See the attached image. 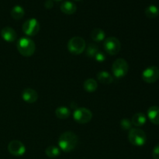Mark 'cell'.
<instances>
[{"mask_svg":"<svg viewBox=\"0 0 159 159\" xmlns=\"http://www.w3.org/2000/svg\"><path fill=\"white\" fill-rule=\"evenodd\" d=\"M78 137L74 132L66 131L61 134L58 139L59 148L65 152L74 150L78 144Z\"/></svg>","mask_w":159,"mask_h":159,"instance_id":"cell-1","label":"cell"},{"mask_svg":"<svg viewBox=\"0 0 159 159\" xmlns=\"http://www.w3.org/2000/svg\"><path fill=\"white\" fill-rule=\"evenodd\" d=\"M16 47L20 54L24 57H31L36 51L35 43L29 37H22L19 39Z\"/></svg>","mask_w":159,"mask_h":159,"instance_id":"cell-2","label":"cell"},{"mask_svg":"<svg viewBox=\"0 0 159 159\" xmlns=\"http://www.w3.org/2000/svg\"><path fill=\"white\" fill-rule=\"evenodd\" d=\"M128 140L133 145L141 147L145 144L147 137L145 132L141 129L131 128L128 134Z\"/></svg>","mask_w":159,"mask_h":159,"instance_id":"cell-3","label":"cell"},{"mask_svg":"<svg viewBox=\"0 0 159 159\" xmlns=\"http://www.w3.org/2000/svg\"><path fill=\"white\" fill-rule=\"evenodd\" d=\"M86 43L85 40L81 37H74L69 40L68 43V49L70 53L78 55L83 53L85 50Z\"/></svg>","mask_w":159,"mask_h":159,"instance_id":"cell-4","label":"cell"},{"mask_svg":"<svg viewBox=\"0 0 159 159\" xmlns=\"http://www.w3.org/2000/svg\"><path fill=\"white\" fill-rule=\"evenodd\" d=\"M129 71V65L127 61L124 58H117L112 65V72L117 79L127 75Z\"/></svg>","mask_w":159,"mask_h":159,"instance_id":"cell-5","label":"cell"},{"mask_svg":"<svg viewBox=\"0 0 159 159\" xmlns=\"http://www.w3.org/2000/svg\"><path fill=\"white\" fill-rule=\"evenodd\" d=\"M103 48L107 54L110 55H115L120 51L121 43L116 37H109L104 40Z\"/></svg>","mask_w":159,"mask_h":159,"instance_id":"cell-6","label":"cell"},{"mask_svg":"<svg viewBox=\"0 0 159 159\" xmlns=\"http://www.w3.org/2000/svg\"><path fill=\"white\" fill-rule=\"evenodd\" d=\"M40 29V23L37 19L31 18L26 20L23 25V31L28 37H34L37 35Z\"/></svg>","mask_w":159,"mask_h":159,"instance_id":"cell-7","label":"cell"},{"mask_svg":"<svg viewBox=\"0 0 159 159\" xmlns=\"http://www.w3.org/2000/svg\"><path fill=\"white\" fill-rule=\"evenodd\" d=\"M73 117L75 120L79 124H87L93 118V113L89 109L85 107H80L75 110L73 113Z\"/></svg>","mask_w":159,"mask_h":159,"instance_id":"cell-8","label":"cell"},{"mask_svg":"<svg viewBox=\"0 0 159 159\" xmlns=\"http://www.w3.org/2000/svg\"><path fill=\"white\" fill-rule=\"evenodd\" d=\"M142 79L147 83H155L159 78V69L156 66H150L142 72Z\"/></svg>","mask_w":159,"mask_h":159,"instance_id":"cell-9","label":"cell"},{"mask_svg":"<svg viewBox=\"0 0 159 159\" xmlns=\"http://www.w3.org/2000/svg\"><path fill=\"white\" fill-rule=\"evenodd\" d=\"M8 151L13 156H23L26 152V147L20 141L14 140L8 144Z\"/></svg>","mask_w":159,"mask_h":159,"instance_id":"cell-10","label":"cell"},{"mask_svg":"<svg viewBox=\"0 0 159 159\" xmlns=\"http://www.w3.org/2000/svg\"><path fill=\"white\" fill-rule=\"evenodd\" d=\"M1 37L5 41L12 43L14 42L17 38V34L15 30L9 26H6L2 28L1 30Z\"/></svg>","mask_w":159,"mask_h":159,"instance_id":"cell-11","label":"cell"},{"mask_svg":"<svg viewBox=\"0 0 159 159\" xmlns=\"http://www.w3.org/2000/svg\"><path fill=\"white\" fill-rule=\"evenodd\" d=\"M22 99L27 103H34L38 99V94L33 89L26 88L22 92Z\"/></svg>","mask_w":159,"mask_h":159,"instance_id":"cell-12","label":"cell"},{"mask_svg":"<svg viewBox=\"0 0 159 159\" xmlns=\"http://www.w3.org/2000/svg\"><path fill=\"white\" fill-rule=\"evenodd\" d=\"M60 9L62 12L67 15H72L77 10V6L71 1H65L61 4Z\"/></svg>","mask_w":159,"mask_h":159,"instance_id":"cell-13","label":"cell"},{"mask_svg":"<svg viewBox=\"0 0 159 159\" xmlns=\"http://www.w3.org/2000/svg\"><path fill=\"white\" fill-rule=\"evenodd\" d=\"M148 117L152 124L159 125V107H151L148 110Z\"/></svg>","mask_w":159,"mask_h":159,"instance_id":"cell-14","label":"cell"},{"mask_svg":"<svg viewBox=\"0 0 159 159\" xmlns=\"http://www.w3.org/2000/svg\"><path fill=\"white\" fill-rule=\"evenodd\" d=\"M97 80L100 83L105 84V85H110L113 82V77L108 72V71H102L97 74Z\"/></svg>","mask_w":159,"mask_h":159,"instance_id":"cell-15","label":"cell"},{"mask_svg":"<svg viewBox=\"0 0 159 159\" xmlns=\"http://www.w3.org/2000/svg\"><path fill=\"white\" fill-rule=\"evenodd\" d=\"M147 121V117L145 115L142 113H137L133 116L131 119V123L133 125L136 127H141L145 124Z\"/></svg>","mask_w":159,"mask_h":159,"instance_id":"cell-16","label":"cell"},{"mask_svg":"<svg viewBox=\"0 0 159 159\" xmlns=\"http://www.w3.org/2000/svg\"><path fill=\"white\" fill-rule=\"evenodd\" d=\"M91 38L95 42H101L106 39V34L103 30L95 28L91 32Z\"/></svg>","mask_w":159,"mask_h":159,"instance_id":"cell-17","label":"cell"},{"mask_svg":"<svg viewBox=\"0 0 159 159\" xmlns=\"http://www.w3.org/2000/svg\"><path fill=\"white\" fill-rule=\"evenodd\" d=\"M11 16L15 20H21L25 15V10L20 5H16V6H13L12 9H11L10 12Z\"/></svg>","mask_w":159,"mask_h":159,"instance_id":"cell-18","label":"cell"},{"mask_svg":"<svg viewBox=\"0 0 159 159\" xmlns=\"http://www.w3.org/2000/svg\"><path fill=\"white\" fill-rule=\"evenodd\" d=\"M84 89L88 93H94L98 88L97 82L94 79H88L84 82Z\"/></svg>","mask_w":159,"mask_h":159,"instance_id":"cell-19","label":"cell"},{"mask_svg":"<svg viewBox=\"0 0 159 159\" xmlns=\"http://www.w3.org/2000/svg\"><path fill=\"white\" fill-rule=\"evenodd\" d=\"M55 114L58 119L65 120L67 119L71 115V110L65 107H59L56 109Z\"/></svg>","mask_w":159,"mask_h":159,"instance_id":"cell-20","label":"cell"},{"mask_svg":"<svg viewBox=\"0 0 159 159\" xmlns=\"http://www.w3.org/2000/svg\"><path fill=\"white\" fill-rule=\"evenodd\" d=\"M45 153L48 157L51 158H55L61 154V149L56 146H49L45 150Z\"/></svg>","mask_w":159,"mask_h":159,"instance_id":"cell-21","label":"cell"},{"mask_svg":"<svg viewBox=\"0 0 159 159\" xmlns=\"http://www.w3.org/2000/svg\"><path fill=\"white\" fill-rule=\"evenodd\" d=\"M145 15L150 19L156 18L159 15V9L155 5H150L146 8Z\"/></svg>","mask_w":159,"mask_h":159,"instance_id":"cell-22","label":"cell"},{"mask_svg":"<svg viewBox=\"0 0 159 159\" xmlns=\"http://www.w3.org/2000/svg\"><path fill=\"white\" fill-rule=\"evenodd\" d=\"M98 51H99V47L94 43L89 44L88 48H86V54L88 57H94V56L96 55Z\"/></svg>","mask_w":159,"mask_h":159,"instance_id":"cell-23","label":"cell"},{"mask_svg":"<svg viewBox=\"0 0 159 159\" xmlns=\"http://www.w3.org/2000/svg\"><path fill=\"white\" fill-rule=\"evenodd\" d=\"M132 123L131 120L127 118H124L120 120V127L123 130H130L132 127Z\"/></svg>","mask_w":159,"mask_h":159,"instance_id":"cell-24","label":"cell"},{"mask_svg":"<svg viewBox=\"0 0 159 159\" xmlns=\"http://www.w3.org/2000/svg\"><path fill=\"white\" fill-rule=\"evenodd\" d=\"M94 59L98 62H103L106 60V56L103 53L99 51L94 56Z\"/></svg>","mask_w":159,"mask_h":159,"instance_id":"cell-25","label":"cell"},{"mask_svg":"<svg viewBox=\"0 0 159 159\" xmlns=\"http://www.w3.org/2000/svg\"><path fill=\"white\" fill-rule=\"evenodd\" d=\"M152 157L154 159H159V144H157L152 151Z\"/></svg>","mask_w":159,"mask_h":159,"instance_id":"cell-26","label":"cell"},{"mask_svg":"<svg viewBox=\"0 0 159 159\" xmlns=\"http://www.w3.org/2000/svg\"><path fill=\"white\" fill-rule=\"evenodd\" d=\"M54 6V1L53 0H46L44 2V7L47 9H51Z\"/></svg>","mask_w":159,"mask_h":159,"instance_id":"cell-27","label":"cell"},{"mask_svg":"<svg viewBox=\"0 0 159 159\" xmlns=\"http://www.w3.org/2000/svg\"><path fill=\"white\" fill-rule=\"evenodd\" d=\"M55 1H61V0H55Z\"/></svg>","mask_w":159,"mask_h":159,"instance_id":"cell-28","label":"cell"},{"mask_svg":"<svg viewBox=\"0 0 159 159\" xmlns=\"http://www.w3.org/2000/svg\"><path fill=\"white\" fill-rule=\"evenodd\" d=\"M76 1H79V0H76Z\"/></svg>","mask_w":159,"mask_h":159,"instance_id":"cell-29","label":"cell"}]
</instances>
